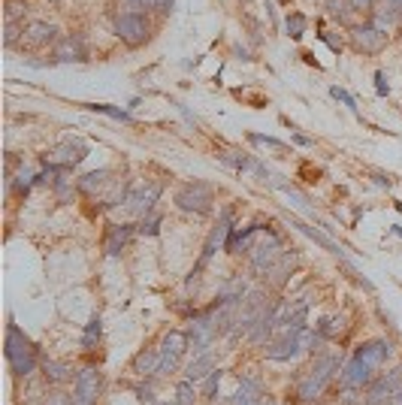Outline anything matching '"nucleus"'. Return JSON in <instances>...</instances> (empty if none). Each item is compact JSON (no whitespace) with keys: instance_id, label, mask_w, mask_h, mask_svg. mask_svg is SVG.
Wrapping results in <instances>:
<instances>
[{"instance_id":"1","label":"nucleus","mask_w":402,"mask_h":405,"mask_svg":"<svg viewBox=\"0 0 402 405\" xmlns=\"http://www.w3.org/2000/svg\"><path fill=\"white\" fill-rule=\"evenodd\" d=\"M336 372H339V354H321V357H315V363L306 369V375L299 378L297 396L303 402H311L315 396H321L324 387L330 384V378Z\"/></svg>"},{"instance_id":"2","label":"nucleus","mask_w":402,"mask_h":405,"mask_svg":"<svg viewBox=\"0 0 402 405\" xmlns=\"http://www.w3.org/2000/svg\"><path fill=\"white\" fill-rule=\"evenodd\" d=\"M324 336L318 330H299V333H282L279 339H272L267 345V357L275 360V363H287L299 357L303 351H315L321 348Z\"/></svg>"},{"instance_id":"3","label":"nucleus","mask_w":402,"mask_h":405,"mask_svg":"<svg viewBox=\"0 0 402 405\" xmlns=\"http://www.w3.org/2000/svg\"><path fill=\"white\" fill-rule=\"evenodd\" d=\"M6 363H9L12 375H31L36 369V348H34V342L19 330V324H12V321L6 327Z\"/></svg>"},{"instance_id":"4","label":"nucleus","mask_w":402,"mask_h":405,"mask_svg":"<svg viewBox=\"0 0 402 405\" xmlns=\"http://www.w3.org/2000/svg\"><path fill=\"white\" fill-rule=\"evenodd\" d=\"M212 202H215V197H212V188L206 182H191L175 194V206H179L182 212L206 215V212H212Z\"/></svg>"},{"instance_id":"5","label":"nucleus","mask_w":402,"mask_h":405,"mask_svg":"<svg viewBox=\"0 0 402 405\" xmlns=\"http://www.w3.org/2000/svg\"><path fill=\"white\" fill-rule=\"evenodd\" d=\"M191 348V342H187L185 333L179 330H170L167 336H163L160 342V366H158V375H172L175 369H179V360H182V354Z\"/></svg>"},{"instance_id":"6","label":"nucleus","mask_w":402,"mask_h":405,"mask_svg":"<svg viewBox=\"0 0 402 405\" xmlns=\"http://www.w3.org/2000/svg\"><path fill=\"white\" fill-rule=\"evenodd\" d=\"M112 31H115L118 40L128 43V46H143L148 40V21H145V16H140V12H121L115 19V24H112Z\"/></svg>"},{"instance_id":"7","label":"nucleus","mask_w":402,"mask_h":405,"mask_svg":"<svg viewBox=\"0 0 402 405\" xmlns=\"http://www.w3.org/2000/svg\"><path fill=\"white\" fill-rule=\"evenodd\" d=\"M230 230H233V212H230V209H224V212H221V218H218V224L212 227V233H209V239H206V245H203V255H200L197 272L203 270L212 257H215L218 245H227V236H230ZM197 272H194V275H197Z\"/></svg>"},{"instance_id":"8","label":"nucleus","mask_w":402,"mask_h":405,"mask_svg":"<svg viewBox=\"0 0 402 405\" xmlns=\"http://www.w3.org/2000/svg\"><path fill=\"white\" fill-rule=\"evenodd\" d=\"M372 369L375 366H369L366 360H360L357 354L345 363V369L339 372V384H342L345 390H363L372 384Z\"/></svg>"},{"instance_id":"9","label":"nucleus","mask_w":402,"mask_h":405,"mask_svg":"<svg viewBox=\"0 0 402 405\" xmlns=\"http://www.w3.org/2000/svg\"><path fill=\"white\" fill-rule=\"evenodd\" d=\"M100 396V372L94 366H85L76 372V390H73V405H97Z\"/></svg>"},{"instance_id":"10","label":"nucleus","mask_w":402,"mask_h":405,"mask_svg":"<svg viewBox=\"0 0 402 405\" xmlns=\"http://www.w3.org/2000/svg\"><path fill=\"white\" fill-rule=\"evenodd\" d=\"M351 43H354L357 52H366V55H375L381 52L384 43H387V31H381L378 24H357L354 31H351Z\"/></svg>"},{"instance_id":"11","label":"nucleus","mask_w":402,"mask_h":405,"mask_svg":"<svg viewBox=\"0 0 402 405\" xmlns=\"http://www.w3.org/2000/svg\"><path fill=\"white\" fill-rule=\"evenodd\" d=\"M402 387V366H396L393 372L381 375L378 381H372L366 390V405H387L393 399V394Z\"/></svg>"},{"instance_id":"12","label":"nucleus","mask_w":402,"mask_h":405,"mask_svg":"<svg viewBox=\"0 0 402 405\" xmlns=\"http://www.w3.org/2000/svg\"><path fill=\"white\" fill-rule=\"evenodd\" d=\"M284 245H282V239L279 236H269V242H263V245H257V248H251V267H254V272H260V275H267L275 263H279V257L284 255L282 251Z\"/></svg>"},{"instance_id":"13","label":"nucleus","mask_w":402,"mask_h":405,"mask_svg":"<svg viewBox=\"0 0 402 405\" xmlns=\"http://www.w3.org/2000/svg\"><path fill=\"white\" fill-rule=\"evenodd\" d=\"M160 191H163L160 182H148V185H140V188H130L128 202H124V206L133 209V212H140V215H148V212L155 209Z\"/></svg>"},{"instance_id":"14","label":"nucleus","mask_w":402,"mask_h":405,"mask_svg":"<svg viewBox=\"0 0 402 405\" xmlns=\"http://www.w3.org/2000/svg\"><path fill=\"white\" fill-rule=\"evenodd\" d=\"M55 36H58V28H55V24H48V21H31V24H24L21 43L28 46V48H40V46L55 43Z\"/></svg>"},{"instance_id":"15","label":"nucleus","mask_w":402,"mask_h":405,"mask_svg":"<svg viewBox=\"0 0 402 405\" xmlns=\"http://www.w3.org/2000/svg\"><path fill=\"white\" fill-rule=\"evenodd\" d=\"M130 236H133V224H109V230H106V239H103V248H106V255H109V257H118L121 251L128 248Z\"/></svg>"},{"instance_id":"16","label":"nucleus","mask_w":402,"mask_h":405,"mask_svg":"<svg viewBox=\"0 0 402 405\" xmlns=\"http://www.w3.org/2000/svg\"><path fill=\"white\" fill-rule=\"evenodd\" d=\"M396 21H402V0H378L372 12V24H378L381 31H391Z\"/></svg>"},{"instance_id":"17","label":"nucleus","mask_w":402,"mask_h":405,"mask_svg":"<svg viewBox=\"0 0 402 405\" xmlns=\"http://www.w3.org/2000/svg\"><path fill=\"white\" fill-rule=\"evenodd\" d=\"M260 378L257 375H245L239 378V387L236 394L227 399V405H260Z\"/></svg>"},{"instance_id":"18","label":"nucleus","mask_w":402,"mask_h":405,"mask_svg":"<svg viewBox=\"0 0 402 405\" xmlns=\"http://www.w3.org/2000/svg\"><path fill=\"white\" fill-rule=\"evenodd\" d=\"M52 158L73 170L76 163H82V160L88 158V145L82 143V139H64V143H61V145L52 151Z\"/></svg>"},{"instance_id":"19","label":"nucleus","mask_w":402,"mask_h":405,"mask_svg":"<svg viewBox=\"0 0 402 405\" xmlns=\"http://www.w3.org/2000/svg\"><path fill=\"white\" fill-rule=\"evenodd\" d=\"M287 224H291V227H297V230L299 233H303V236H309L311 239V242H318L321 248H326V251H330V255H336V257H345V251L342 248H339L336 242H333V239L330 236H324L321 230H315V227H311V224H306V221H299L297 218V215H287Z\"/></svg>"},{"instance_id":"20","label":"nucleus","mask_w":402,"mask_h":405,"mask_svg":"<svg viewBox=\"0 0 402 405\" xmlns=\"http://www.w3.org/2000/svg\"><path fill=\"white\" fill-rule=\"evenodd\" d=\"M391 351H393V345L387 339H372L366 345L357 348V357L366 360L369 366H381V363H387V357H391Z\"/></svg>"},{"instance_id":"21","label":"nucleus","mask_w":402,"mask_h":405,"mask_svg":"<svg viewBox=\"0 0 402 405\" xmlns=\"http://www.w3.org/2000/svg\"><path fill=\"white\" fill-rule=\"evenodd\" d=\"M215 372V354L212 351H203V354H197V357L187 363V369H185V378L187 381H206V378Z\"/></svg>"},{"instance_id":"22","label":"nucleus","mask_w":402,"mask_h":405,"mask_svg":"<svg viewBox=\"0 0 402 405\" xmlns=\"http://www.w3.org/2000/svg\"><path fill=\"white\" fill-rule=\"evenodd\" d=\"M85 40L82 36H64L58 46H55V61H85Z\"/></svg>"},{"instance_id":"23","label":"nucleus","mask_w":402,"mask_h":405,"mask_svg":"<svg viewBox=\"0 0 402 405\" xmlns=\"http://www.w3.org/2000/svg\"><path fill=\"white\" fill-rule=\"evenodd\" d=\"M345 330H348V318H345V314H326V318L318 321V333L324 339H339Z\"/></svg>"},{"instance_id":"24","label":"nucleus","mask_w":402,"mask_h":405,"mask_svg":"<svg viewBox=\"0 0 402 405\" xmlns=\"http://www.w3.org/2000/svg\"><path fill=\"white\" fill-rule=\"evenodd\" d=\"M158 366H160V354L158 351H140L133 357V366L130 369L136 375H158Z\"/></svg>"},{"instance_id":"25","label":"nucleus","mask_w":402,"mask_h":405,"mask_svg":"<svg viewBox=\"0 0 402 405\" xmlns=\"http://www.w3.org/2000/svg\"><path fill=\"white\" fill-rule=\"evenodd\" d=\"M294 263H297V255H294V251H291V255H287V251H284V255L279 257V263H275V267H272V270L267 272V275H269V282H272L275 287H279V284H284V278L291 275Z\"/></svg>"},{"instance_id":"26","label":"nucleus","mask_w":402,"mask_h":405,"mask_svg":"<svg viewBox=\"0 0 402 405\" xmlns=\"http://www.w3.org/2000/svg\"><path fill=\"white\" fill-rule=\"evenodd\" d=\"M109 170H94V173H88V175H82V179L76 182L79 185V191L82 194H94L97 191V188H103L106 182H109Z\"/></svg>"},{"instance_id":"27","label":"nucleus","mask_w":402,"mask_h":405,"mask_svg":"<svg viewBox=\"0 0 402 405\" xmlns=\"http://www.w3.org/2000/svg\"><path fill=\"white\" fill-rule=\"evenodd\" d=\"M43 369H46V378L52 384H64V381H70V378H73V369L67 363H61V360H46Z\"/></svg>"},{"instance_id":"28","label":"nucleus","mask_w":402,"mask_h":405,"mask_svg":"<svg viewBox=\"0 0 402 405\" xmlns=\"http://www.w3.org/2000/svg\"><path fill=\"white\" fill-rule=\"evenodd\" d=\"M88 112H100V116H109V118H115V121H133L130 118V112L128 109H121V106H112V103H82Z\"/></svg>"},{"instance_id":"29","label":"nucleus","mask_w":402,"mask_h":405,"mask_svg":"<svg viewBox=\"0 0 402 405\" xmlns=\"http://www.w3.org/2000/svg\"><path fill=\"white\" fill-rule=\"evenodd\" d=\"M100 336H103V321H100V314H94V318L88 321L85 333H82V348H85V351H94V345L100 342Z\"/></svg>"},{"instance_id":"30","label":"nucleus","mask_w":402,"mask_h":405,"mask_svg":"<svg viewBox=\"0 0 402 405\" xmlns=\"http://www.w3.org/2000/svg\"><path fill=\"white\" fill-rule=\"evenodd\" d=\"M218 158H221L224 163H227V167L239 170V173H245V170H254V158L242 155V151H218Z\"/></svg>"},{"instance_id":"31","label":"nucleus","mask_w":402,"mask_h":405,"mask_svg":"<svg viewBox=\"0 0 402 405\" xmlns=\"http://www.w3.org/2000/svg\"><path fill=\"white\" fill-rule=\"evenodd\" d=\"M284 24H287V36H291V40H303V34L309 28V19L303 16V12H291Z\"/></svg>"},{"instance_id":"32","label":"nucleus","mask_w":402,"mask_h":405,"mask_svg":"<svg viewBox=\"0 0 402 405\" xmlns=\"http://www.w3.org/2000/svg\"><path fill=\"white\" fill-rule=\"evenodd\" d=\"M36 179H40V175H34L31 170H24V167H21L16 179H9V185H16V194H28L31 188L36 185Z\"/></svg>"},{"instance_id":"33","label":"nucleus","mask_w":402,"mask_h":405,"mask_svg":"<svg viewBox=\"0 0 402 405\" xmlns=\"http://www.w3.org/2000/svg\"><path fill=\"white\" fill-rule=\"evenodd\" d=\"M160 212H148V215H143V221H140V233L143 236H158V230H160Z\"/></svg>"},{"instance_id":"34","label":"nucleus","mask_w":402,"mask_h":405,"mask_svg":"<svg viewBox=\"0 0 402 405\" xmlns=\"http://www.w3.org/2000/svg\"><path fill=\"white\" fill-rule=\"evenodd\" d=\"M175 405H197V390H194V381H185L175 390Z\"/></svg>"},{"instance_id":"35","label":"nucleus","mask_w":402,"mask_h":405,"mask_svg":"<svg viewBox=\"0 0 402 405\" xmlns=\"http://www.w3.org/2000/svg\"><path fill=\"white\" fill-rule=\"evenodd\" d=\"M248 143L263 145V148H272V151H284V148H287V145L282 143V139H275V136H263V133H248Z\"/></svg>"},{"instance_id":"36","label":"nucleus","mask_w":402,"mask_h":405,"mask_svg":"<svg viewBox=\"0 0 402 405\" xmlns=\"http://www.w3.org/2000/svg\"><path fill=\"white\" fill-rule=\"evenodd\" d=\"M330 94H333V100H339V103H345L351 112H354V116H360V109H357V100L354 97H351L348 91H345V88H339V85H333L330 88Z\"/></svg>"},{"instance_id":"37","label":"nucleus","mask_w":402,"mask_h":405,"mask_svg":"<svg viewBox=\"0 0 402 405\" xmlns=\"http://www.w3.org/2000/svg\"><path fill=\"white\" fill-rule=\"evenodd\" d=\"M351 9H354V6H351L348 4V0H326V12H330V16H336V19H348V12Z\"/></svg>"},{"instance_id":"38","label":"nucleus","mask_w":402,"mask_h":405,"mask_svg":"<svg viewBox=\"0 0 402 405\" xmlns=\"http://www.w3.org/2000/svg\"><path fill=\"white\" fill-rule=\"evenodd\" d=\"M218 387H221V372L215 369V372H212L206 381H203V396L212 402V399H215V394H218Z\"/></svg>"},{"instance_id":"39","label":"nucleus","mask_w":402,"mask_h":405,"mask_svg":"<svg viewBox=\"0 0 402 405\" xmlns=\"http://www.w3.org/2000/svg\"><path fill=\"white\" fill-rule=\"evenodd\" d=\"M21 12H28V4H16V0H9V9H6V19L9 21H16Z\"/></svg>"},{"instance_id":"40","label":"nucleus","mask_w":402,"mask_h":405,"mask_svg":"<svg viewBox=\"0 0 402 405\" xmlns=\"http://www.w3.org/2000/svg\"><path fill=\"white\" fill-rule=\"evenodd\" d=\"M375 91H378L381 97H387V91H391V85H387V79H384V73H381V70L375 73Z\"/></svg>"},{"instance_id":"41","label":"nucleus","mask_w":402,"mask_h":405,"mask_svg":"<svg viewBox=\"0 0 402 405\" xmlns=\"http://www.w3.org/2000/svg\"><path fill=\"white\" fill-rule=\"evenodd\" d=\"M133 4H143V6H160L163 12H170L172 0H133Z\"/></svg>"},{"instance_id":"42","label":"nucleus","mask_w":402,"mask_h":405,"mask_svg":"<svg viewBox=\"0 0 402 405\" xmlns=\"http://www.w3.org/2000/svg\"><path fill=\"white\" fill-rule=\"evenodd\" d=\"M46 405H73V399L64 394H52V396H46Z\"/></svg>"},{"instance_id":"43","label":"nucleus","mask_w":402,"mask_h":405,"mask_svg":"<svg viewBox=\"0 0 402 405\" xmlns=\"http://www.w3.org/2000/svg\"><path fill=\"white\" fill-rule=\"evenodd\" d=\"M348 4L354 6V9H372L375 4H378V0H348Z\"/></svg>"},{"instance_id":"44","label":"nucleus","mask_w":402,"mask_h":405,"mask_svg":"<svg viewBox=\"0 0 402 405\" xmlns=\"http://www.w3.org/2000/svg\"><path fill=\"white\" fill-rule=\"evenodd\" d=\"M375 182H378L381 188H384V185H387V188L393 185V179H391V175H384V173H375Z\"/></svg>"},{"instance_id":"45","label":"nucleus","mask_w":402,"mask_h":405,"mask_svg":"<svg viewBox=\"0 0 402 405\" xmlns=\"http://www.w3.org/2000/svg\"><path fill=\"white\" fill-rule=\"evenodd\" d=\"M294 139H297L299 145H306V148H311V145H315V139H309V136H303V133H297Z\"/></svg>"},{"instance_id":"46","label":"nucleus","mask_w":402,"mask_h":405,"mask_svg":"<svg viewBox=\"0 0 402 405\" xmlns=\"http://www.w3.org/2000/svg\"><path fill=\"white\" fill-rule=\"evenodd\" d=\"M387 405H402V387L396 390V394H393V399H391V402H387Z\"/></svg>"},{"instance_id":"47","label":"nucleus","mask_w":402,"mask_h":405,"mask_svg":"<svg viewBox=\"0 0 402 405\" xmlns=\"http://www.w3.org/2000/svg\"><path fill=\"white\" fill-rule=\"evenodd\" d=\"M303 58H306V64H315V67H321L318 61H315V55H311V52H303Z\"/></svg>"},{"instance_id":"48","label":"nucleus","mask_w":402,"mask_h":405,"mask_svg":"<svg viewBox=\"0 0 402 405\" xmlns=\"http://www.w3.org/2000/svg\"><path fill=\"white\" fill-rule=\"evenodd\" d=\"M148 405H158V402H148Z\"/></svg>"}]
</instances>
